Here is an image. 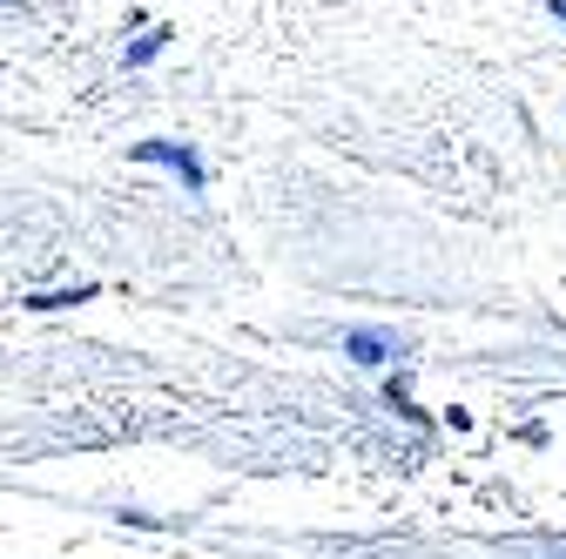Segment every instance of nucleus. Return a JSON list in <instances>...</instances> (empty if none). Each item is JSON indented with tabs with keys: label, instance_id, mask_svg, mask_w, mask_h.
I'll return each mask as SVG.
<instances>
[{
	"label": "nucleus",
	"instance_id": "obj_4",
	"mask_svg": "<svg viewBox=\"0 0 566 559\" xmlns=\"http://www.w3.org/2000/svg\"><path fill=\"white\" fill-rule=\"evenodd\" d=\"M169 34H176V28H149V34H142V41H135V48H128V67H142V61H156V54H163V41H169Z\"/></svg>",
	"mask_w": 566,
	"mask_h": 559
},
{
	"label": "nucleus",
	"instance_id": "obj_2",
	"mask_svg": "<svg viewBox=\"0 0 566 559\" xmlns=\"http://www.w3.org/2000/svg\"><path fill=\"white\" fill-rule=\"evenodd\" d=\"M344 358H358V365H391V358H398V337L378 330V324H358V330H344Z\"/></svg>",
	"mask_w": 566,
	"mask_h": 559
},
{
	"label": "nucleus",
	"instance_id": "obj_1",
	"mask_svg": "<svg viewBox=\"0 0 566 559\" xmlns=\"http://www.w3.org/2000/svg\"><path fill=\"white\" fill-rule=\"evenodd\" d=\"M128 156H135V162H163V169H176L189 196L202 189V162H196V149H189V143H135Z\"/></svg>",
	"mask_w": 566,
	"mask_h": 559
},
{
	"label": "nucleus",
	"instance_id": "obj_3",
	"mask_svg": "<svg viewBox=\"0 0 566 559\" xmlns=\"http://www.w3.org/2000/svg\"><path fill=\"white\" fill-rule=\"evenodd\" d=\"M95 284H75V291H48V297H28V310H67V304H88Z\"/></svg>",
	"mask_w": 566,
	"mask_h": 559
},
{
	"label": "nucleus",
	"instance_id": "obj_5",
	"mask_svg": "<svg viewBox=\"0 0 566 559\" xmlns=\"http://www.w3.org/2000/svg\"><path fill=\"white\" fill-rule=\"evenodd\" d=\"M553 21H559V28H566V0H553Z\"/></svg>",
	"mask_w": 566,
	"mask_h": 559
}]
</instances>
